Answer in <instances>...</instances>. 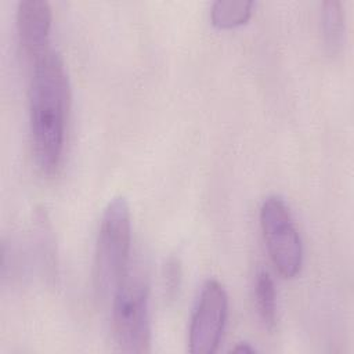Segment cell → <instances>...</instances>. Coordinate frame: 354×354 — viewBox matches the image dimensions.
<instances>
[{
	"mask_svg": "<svg viewBox=\"0 0 354 354\" xmlns=\"http://www.w3.org/2000/svg\"><path fill=\"white\" fill-rule=\"evenodd\" d=\"M228 318V296L217 279H207L196 299L188 333L192 354L217 351Z\"/></svg>",
	"mask_w": 354,
	"mask_h": 354,
	"instance_id": "obj_5",
	"label": "cell"
},
{
	"mask_svg": "<svg viewBox=\"0 0 354 354\" xmlns=\"http://www.w3.org/2000/svg\"><path fill=\"white\" fill-rule=\"evenodd\" d=\"M180 266L177 260H170L166 267V286L169 295H174L180 286Z\"/></svg>",
	"mask_w": 354,
	"mask_h": 354,
	"instance_id": "obj_10",
	"label": "cell"
},
{
	"mask_svg": "<svg viewBox=\"0 0 354 354\" xmlns=\"http://www.w3.org/2000/svg\"><path fill=\"white\" fill-rule=\"evenodd\" d=\"M253 1L217 0L210 8V21L218 29H232L246 24L253 12Z\"/></svg>",
	"mask_w": 354,
	"mask_h": 354,
	"instance_id": "obj_7",
	"label": "cell"
},
{
	"mask_svg": "<svg viewBox=\"0 0 354 354\" xmlns=\"http://www.w3.org/2000/svg\"><path fill=\"white\" fill-rule=\"evenodd\" d=\"M260 228L270 259L283 278H295L303 266V243L283 198L267 196L260 207Z\"/></svg>",
	"mask_w": 354,
	"mask_h": 354,
	"instance_id": "obj_4",
	"label": "cell"
},
{
	"mask_svg": "<svg viewBox=\"0 0 354 354\" xmlns=\"http://www.w3.org/2000/svg\"><path fill=\"white\" fill-rule=\"evenodd\" d=\"M112 332L123 353L142 354L151 347L149 282L141 264H130L111 297Z\"/></svg>",
	"mask_w": 354,
	"mask_h": 354,
	"instance_id": "obj_3",
	"label": "cell"
},
{
	"mask_svg": "<svg viewBox=\"0 0 354 354\" xmlns=\"http://www.w3.org/2000/svg\"><path fill=\"white\" fill-rule=\"evenodd\" d=\"M254 300L263 325L267 329H272L277 322V292L274 281L266 270H260L256 274Z\"/></svg>",
	"mask_w": 354,
	"mask_h": 354,
	"instance_id": "obj_9",
	"label": "cell"
},
{
	"mask_svg": "<svg viewBox=\"0 0 354 354\" xmlns=\"http://www.w3.org/2000/svg\"><path fill=\"white\" fill-rule=\"evenodd\" d=\"M322 33L329 51L335 53L344 41L346 14L342 1L328 0L322 3Z\"/></svg>",
	"mask_w": 354,
	"mask_h": 354,
	"instance_id": "obj_8",
	"label": "cell"
},
{
	"mask_svg": "<svg viewBox=\"0 0 354 354\" xmlns=\"http://www.w3.org/2000/svg\"><path fill=\"white\" fill-rule=\"evenodd\" d=\"M29 131L32 153L43 174L61 166L71 105V87L61 55L50 48L29 64Z\"/></svg>",
	"mask_w": 354,
	"mask_h": 354,
	"instance_id": "obj_1",
	"label": "cell"
},
{
	"mask_svg": "<svg viewBox=\"0 0 354 354\" xmlns=\"http://www.w3.org/2000/svg\"><path fill=\"white\" fill-rule=\"evenodd\" d=\"M131 213L123 196L105 206L94 250L93 282L100 299L112 297L131 264Z\"/></svg>",
	"mask_w": 354,
	"mask_h": 354,
	"instance_id": "obj_2",
	"label": "cell"
},
{
	"mask_svg": "<svg viewBox=\"0 0 354 354\" xmlns=\"http://www.w3.org/2000/svg\"><path fill=\"white\" fill-rule=\"evenodd\" d=\"M53 11L44 0H22L17 6L15 24L22 54L30 64L48 51Z\"/></svg>",
	"mask_w": 354,
	"mask_h": 354,
	"instance_id": "obj_6",
	"label": "cell"
},
{
	"mask_svg": "<svg viewBox=\"0 0 354 354\" xmlns=\"http://www.w3.org/2000/svg\"><path fill=\"white\" fill-rule=\"evenodd\" d=\"M234 353H248V354H252V353H256V348L253 346H250V343H246V342H242V343H238L234 348H232Z\"/></svg>",
	"mask_w": 354,
	"mask_h": 354,
	"instance_id": "obj_11",
	"label": "cell"
}]
</instances>
